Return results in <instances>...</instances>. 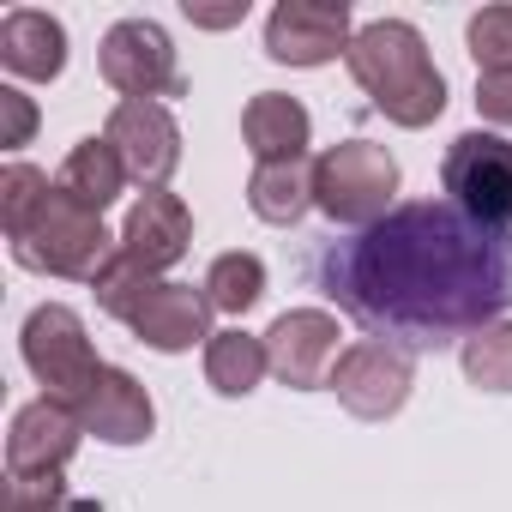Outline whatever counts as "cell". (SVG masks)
Returning a JSON list of instances; mask_svg holds the SVG:
<instances>
[{
	"mask_svg": "<svg viewBox=\"0 0 512 512\" xmlns=\"http://www.w3.org/2000/svg\"><path fill=\"white\" fill-rule=\"evenodd\" d=\"M314 284L368 338L410 356L464 350V338L512 308V229H488L452 199H410L374 229L326 241L314 253Z\"/></svg>",
	"mask_w": 512,
	"mask_h": 512,
	"instance_id": "obj_1",
	"label": "cell"
},
{
	"mask_svg": "<svg viewBox=\"0 0 512 512\" xmlns=\"http://www.w3.org/2000/svg\"><path fill=\"white\" fill-rule=\"evenodd\" d=\"M350 79L368 91V103L404 127V133H422L446 115V79L422 43V31L410 19H374L350 37V55H344Z\"/></svg>",
	"mask_w": 512,
	"mask_h": 512,
	"instance_id": "obj_2",
	"label": "cell"
},
{
	"mask_svg": "<svg viewBox=\"0 0 512 512\" xmlns=\"http://www.w3.org/2000/svg\"><path fill=\"white\" fill-rule=\"evenodd\" d=\"M398 157L374 139H344L326 145L314 157V205L338 223V229H374L380 217H392L398 205Z\"/></svg>",
	"mask_w": 512,
	"mask_h": 512,
	"instance_id": "obj_3",
	"label": "cell"
},
{
	"mask_svg": "<svg viewBox=\"0 0 512 512\" xmlns=\"http://www.w3.org/2000/svg\"><path fill=\"white\" fill-rule=\"evenodd\" d=\"M121 247V235L103 229V217L79 199H67L61 187L49 193V205L37 211V223L13 241V260L25 272H43V278H73V284H91L109 253Z\"/></svg>",
	"mask_w": 512,
	"mask_h": 512,
	"instance_id": "obj_4",
	"label": "cell"
},
{
	"mask_svg": "<svg viewBox=\"0 0 512 512\" xmlns=\"http://www.w3.org/2000/svg\"><path fill=\"white\" fill-rule=\"evenodd\" d=\"M19 350H25V368L37 374L43 398H61V404H85V392L97 386V374L109 362H97V344L85 332V320L67 308V302H43L25 314V332H19Z\"/></svg>",
	"mask_w": 512,
	"mask_h": 512,
	"instance_id": "obj_5",
	"label": "cell"
},
{
	"mask_svg": "<svg viewBox=\"0 0 512 512\" xmlns=\"http://www.w3.org/2000/svg\"><path fill=\"white\" fill-rule=\"evenodd\" d=\"M97 73L109 91H121V103H163V97H187V79L175 67V43L157 19H121L103 31L97 43Z\"/></svg>",
	"mask_w": 512,
	"mask_h": 512,
	"instance_id": "obj_6",
	"label": "cell"
},
{
	"mask_svg": "<svg viewBox=\"0 0 512 512\" xmlns=\"http://www.w3.org/2000/svg\"><path fill=\"white\" fill-rule=\"evenodd\" d=\"M440 187L452 193V205L488 229H512V139L500 133H458L440 157Z\"/></svg>",
	"mask_w": 512,
	"mask_h": 512,
	"instance_id": "obj_7",
	"label": "cell"
},
{
	"mask_svg": "<svg viewBox=\"0 0 512 512\" xmlns=\"http://www.w3.org/2000/svg\"><path fill=\"white\" fill-rule=\"evenodd\" d=\"M326 386L338 392V404H344L356 422H386V416H398V410L410 404L416 356L398 350V344H386V338H356V344L338 356V368H332Z\"/></svg>",
	"mask_w": 512,
	"mask_h": 512,
	"instance_id": "obj_8",
	"label": "cell"
},
{
	"mask_svg": "<svg viewBox=\"0 0 512 512\" xmlns=\"http://www.w3.org/2000/svg\"><path fill=\"white\" fill-rule=\"evenodd\" d=\"M79 440H85V422H79L73 404H61V398L19 404L13 428H7V470H13V482H55V476H67Z\"/></svg>",
	"mask_w": 512,
	"mask_h": 512,
	"instance_id": "obj_9",
	"label": "cell"
},
{
	"mask_svg": "<svg viewBox=\"0 0 512 512\" xmlns=\"http://www.w3.org/2000/svg\"><path fill=\"white\" fill-rule=\"evenodd\" d=\"M350 7L344 0H278L266 13V55L278 67H326L350 55Z\"/></svg>",
	"mask_w": 512,
	"mask_h": 512,
	"instance_id": "obj_10",
	"label": "cell"
},
{
	"mask_svg": "<svg viewBox=\"0 0 512 512\" xmlns=\"http://www.w3.org/2000/svg\"><path fill=\"white\" fill-rule=\"evenodd\" d=\"M266 356H272V380L290 392H320L338 368V314L326 308H290L272 320L266 332Z\"/></svg>",
	"mask_w": 512,
	"mask_h": 512,
	"instance_id": "obj_11",
	"label": "cell"
},
{
	"mask_svg": "<svg viewBox=\"0 0 512 512\" xmlns=\"http://www.w3.org/2000/svg\"><path fill=\"white\" fill-rule=\"evenodd\" d=\"M103 139L121 151L127 175L145 193H157L181 169V127H175L169 103H115L109 121H103Z\"/></svg>",
	"mask_w": 512,
	"mask_h": 512,
	"instance_id": "obj_12",
	"label": "cell"
},
{
	"mask_svg": "<svg viewBox=\"0 0 512 512\" xmlns=\"http://www.w3.org/2000/svg\"><path fill=\"white\" fill-rule=\"evenodd\" d=\"M187 247H193V211H187V199L169 193V187L139 193L133 211H127V223H121V253H133L145 272L163 278L169 266L187 260Z\"/></svg>",
	"mask_w": 512,
	"mask_h": 512,
	"instance_id": "obj_13",
	"label": "cell"
},
{
	"mask_svg": "<svg viewBox=\"0 0 512 512\" xmlns=\"http://www.w3.org/2000/svg\"><path fill=\"white\" fill-rule=\"evenodd\" d=\"M211 314H217V308H211L205 284L193 290V284H169V278H163L127 326H133V338L151 344L157 356H181V350H193V344H211Z\"/></svg>",
	"mask_w": 512,
	"mask_h": 512,
	"instance_id": "obj_14",
	"label": "cell"
},
{
	"mask_svg": "<svg viewBox=\"0 0 512 512\" xmlns=\"http://www.w3.org/2000/svg\"><path fill=\"white\" fill-rule=\"evenodd\" d=\"M79 422H85V434H97L103 446H139V440L157 434V404H151V392H145L139 374L103 368L97 386H91L85 404H79Z\"/></svg>",
	"mask_w": 512,
	"mask_h": 512,
	"instance_id": "obj_15",
	"label": "cell"
},
{
	"mask_svg": "<svg viewBox=\"0 0 512 512\" xmlns=\"http://www.w3.org/2000/svg\"><path fill=\"white\" fill-rule=\"evenodd\" d=\"M0 67L13 79H31V85H49L67 73V25L55 13H37V7H13L0 19Z\"/></svg>",
	"mask_w": 512,
	"mask_h": 512,
	"instance_id": "obj_16",
	"label": "cell"
},
{
	"mask_svg": "<svg viewBox=\"0 0 512 512\" xmlns=\"http://www.w3.org/2000/svg\"><path fill=\"white\" fill-rule=\"evenodd\" d=\"M241 139H247L253 163H284V157H308L314 121L290 91H260L241 109Z\"/></svg>",
	"mask_w": 512,
	"mask_h": 512,
	"instance_id": "obj_17",
	"label": "cell"
},
{
	"mask_svg": "<svg viewBox=\"0 0 512 512\" xmlns=\"http://www.w3.org/2000/svg\"><path fill=\"white\" fill-rule=\"evenodd\" d=\"M247 211L260 223H302L314 211V157H284V163H253L247 175Z\"/></svg>",
	"mask_w": 512,
	"mask_h": 512,
	"instance_id": "obj_18",
	"label": "cell"
},
{
	"mask_svg": "<svg viewBox=\"0 0 512 512\" xmlns=\"http://www.w3.org/2000/svg\"><path fill=\"white\" fill-rule=\"evenodd\" d=\"M127 163H121V151L103 139V133H91V139H79L73 151H67V163H61V175H55V187L67 193V199H79V205H91L97 217L127 193Z\"/></svg>",
	"mask_w": 512,
	"mask_h": 512,
	"instance_id": "obj_19",
	"label": "cell"
},
{
	"mask_svg": "<svg viewBox=\"0 0 512 512\" xmlns=\"http://www.w3.org/2000/svg\"><path fill=\"white\" fill-rule=\"evenodd\" d=\"M272 374V356H266V338H253V332H211L205 344V386L217 398H247L253 386H260Z\"/></svg>",
	"mask_w": 512,
	"mask_h": 512,
	"instance_id": "obj_20",
	"label": "cell"
},
{
	"mask_svg": "<svg viewBox=\"0 0 512 512\" xmlns=\"http://www.w3.org/2000/svg\"><path fill=\"white\" fill-rule=\"evenodd\" d=\"M205 296H211L217 314H235L241 320L247 308L266 302V260H260V253H247V247L217 253L211 272H205Z\"/></svg>",
	"mask_w": 512,
	"mask_h": 512,
	"instance_id": "obj_21",
	"label": "cell"
},
{
	"mask_svg": "<svg viewBox=\"0 0 512 512\" xmlns=\"http://www.w3.org/2000/svg\"><path fill=\"white\" fill-rule=\"evenodd\" d=\"M157 284H163L157 272H145L133 253H121V247H115V253H109V266L91 278V296H97V308H103L109 320H133Z\"/></svg>",
	"mask_w": 512,
	"mask_h": 512,
	"instance_id": "obj_22",
	"label": "cell"
},
{
	"mask_svg": "<svg viewBox=\"0 0 512 512\" xmlns=\"http://www.w3.org/2000/svg\"><path fill=\"white\" fill-rule=\"evenodd\" d=\"M458 362L476 392H512V320H494L476 338H464Z\"/></svg>",
	"mask_w": 512,
	"mask_h": 512,
	"instance_id": "obj_23",
	"label": "cell"
},
{
	"mask_svg": "<svg viewBox=\"0 0 512 512\" xmlns=\"http://www.w3.org/2000/svg\"><path fill=\"white\" fill-rule=\"evenodd\" d=\"M49 193H55V181L37 163H7V169H0V229H7V241H19L37 223Z\"/></svg>",
	"mask_w": 512,
	"mask_h": 512,
	"instance_id": "obj_24",
	"label": "cell"
},
{
	"mask_svg": "<svg viewBox=\"0 0 512 512\" xmlns=\"http://www.w3.org/2000/svg\"><path fill=\"white\" fill-rule=\"evenodd\" d=\"M464 49L476 73H512V7H482L464 25Z\"/></svg>",
	"mask_w": 512,
	"mask_h": 512,
	"instance_id": "obj_25",
	"label": "cell"
},
{
	"mask_svg": "<svg viewBox=\"0 0 512 512\" xmlns=\"http://www.w3.org/2000/svg\"><path fill=\"white\" fill-rule=\"evenodd\" d=\"M31 133H37V103L19 85H0V145L19 151V145H31Z\"/></svg>",
	"mask_w": 512,
	"mask_h": 512,
	"instance_id": "obj_26",
	"label": "cell"
},
{
	"mask_svg": "<svg viewBox=\"0 0 512 512\" xmlns=\"http://www.w3.org/2000/svg\"><path fill=\"white\" fill-rule=\"evenodd\" d=\"M476 115L512 127V73H476Z\"/></svg>",
	"mask_w": 512,
	"mask_h": 512,
	"instance_id": "obj_27",
	"label": "cell"
},
{
	"mask_svg": "<svg viewBox=\"0 0 512 512\" xmlns=\"http://www.w3.org/2000/svg\"><path fill=\"white\" fill-rule=\"evenodd\" d=\"M7 512H67V482H13Z\"/></svg>",
	"mask_w": 512,
	"mask_h": 512,
	"instance_id": "obj_28",
	"label": "cell"
}]
</instances>
